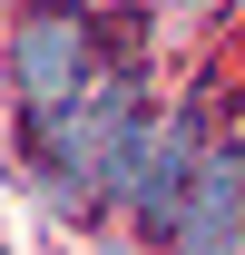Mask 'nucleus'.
Masks as SVG:
<instances>
[{
	"instance_id": "f257e3e1",
	"label": "nucleus",
	"mask_w": 245,
	"mask_h": 255,
	"mask_svg": "<svg viewBox=\"0 0 245 255\" xmlns=\"http://www.w3.org/2000/svg\"><path fill=\"white\" fill-rule=\"evenodd\" d=\"M196 167H206V108H177L167 128H127V147H118V167H108V196H118L137 226H177V206H186V187H196Z\"/></svg>"
},
{
	"instance_id": "f03ea898",
	"label": "nucleus",
	"mask_w": 245,
	"mask_h": 255,
	"mask_svg": "<svg viewBox=\"0 0 245 255\" xmlns=\"http://www.w3.org/2000/svg\"><path fill=\"white\" fill-rule=\"evenodd\" d=\"M89 69H98V49H89V20H79V10H30V20H20V39H10V79H20L30 108L79 98Z\"/></svg>"
},
{
	"instance_id": "7ed1b4c3",
	"label": "nucleus",
	"mask_w": 245,
	"mask_h": 255,
	"mask_svg": "<svg viewBox=\"0 0 245 255\" xmlns=\"http://www.w3.org/2000/svg\"><path fill=\"white\" fill-rule=\"evenodd\" d=\"M167 236H177V246H196V255H216V246H245V167H236V157H206Z\"/></svg>"
},
{
	"instance_id": "20e7f679",
	"label": "nucleus",
	"mask_w": 245,
	"mask_h": 255,
	"mask_svg": "<svg viewBox=\"0 0 245 255\" xmlns=\"http://www.w3.org/2000/svg\"><path fill=\"white\" fill-rule=\"evenodd\" d=\"M196 10H216V0H196Z\"/></svg>"
}]
</instances>
